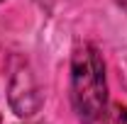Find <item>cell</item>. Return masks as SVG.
Here are the masks:
<instances>
[{
    "mask_svg": "<svg viewBox=\"0 0 127 124\" xmlns=\"http://www.w3.org/2000/svg\"><path fill=\"white\" fill-rule=\"evenodd\" d=\"M71 102L81 122L93 124L103 117L108 102L105 63L93 44L76 49L71 61Z\"/></svg>",
    "mask_w": 127,
    "mask_h": 124,
    "instance_id": "obj_1",
    "label": "cell"
},
{
    "mask_svg": "<svg viewBox=\"0 0 127 124\" xmlns=\"http://www.w3.org/2000/svg\"><path fill=\"white\" fill-rule=\"evenodd\" d=\"M20 97H25V117H30L34 114L37 109H39V93H37V85H34V80H32L30 73H25V71H20L15 73L12 78V85H10V105H15Z\"/></svg>",
    "mask_w": 127,
    "mask_h": 124,
    "instance_id": "obj_2",
    "label": "cell"
},
{
    "mask_svg": "<svg viewBox=\"0 0 127 124\" xmlns=\"http://www.w3.org/2000/svg\"><path fill=\"white\" fill-rule=\"evenodd\" d=\"M103 124H127V107H122V105H112V107L105 112Z\"/></svg>",
    "mask_w": 127,
    "mask_h": 124,
    "instance_id": "obj_3",
    "label": "cell"
},
{
    "mask_svg": "<svg viewBox=\"0 0 127 124\" xmlns=\"http://www.w3.org/2000/svg\"><path fill=\"white\" fill-rule=\"evenodd\" d=\"M115 2H117V5L122 7V10H127V0H115Z\"/></svg>",
    "mask_w": 127,
    "mask_h": 124,
    "instance_id": "obj_4",
    "label": "cell"
},
{
    "mask_svg": "<svg viewBox=\"0 0 127 124\" xmlns=\"http://www.w3.org/2000/svg\"><path fill=\"white\" fill-rule=\"evenodd\" d=\"M0 2H2V0H0Z\"/></svg>",
    "mask_w": 127,
    "mask_h": 124,
    "instance_id": "obj_5",
    "label": "cell"
}]
</instances>
